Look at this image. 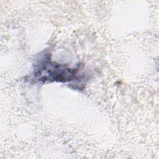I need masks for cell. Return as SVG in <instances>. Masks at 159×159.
I'll use <instances>...</instances> for the list:
<instances>
[{
  "instance_id": "1",
  "label": "cell",
  "mask_w": 159,
  "mask_h": 159,
  "mask_svg": "<svg viewBox=\"0 0 159 159\" xmlns=\"http://www.w3.org/2000/svg\"><path fill=\"white\" fill-rule=\"evenodd\" d=\"M40 68L36 73L44 72L37 76L45 75L40 81H47V80H55L60 81H68L71 80L75 75L74 70L65 68V66H60V65H55L50 63L48 60L47 61H42L40 63Z\"/></svg>"
}]
</instances>
